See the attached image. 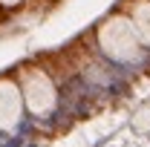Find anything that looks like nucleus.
Listing matches in <instances>:
<instances>
[{"label":"nucleus","instance_id":"7ed1b4c3","mask_svg":"<svg viewBox=\"0 0 150 147\" xmlns=\"http://www.w3.org/2000/svg\"><path fill=\"white\" fill-rule=\"evenodd\" d=\"M23 92L20 84L15 78L3 75L0 78V130L3 133H15L20 124V115H23Z\"/></svg>","mask_w":150,"mask_h":147},{"label":"nucleus","instance_id":"f257e3e1","mask_svg":"<svg viewBox=\"0 0 150 147\" xmlns=\"http://www.w3.org/2000/svg\"><path fill=\"white\" fill-rule=\"evenodd\" d=\"M95 40H98V49L115 64H136V61H142V52H144V46L124 12H112L101 20L95 29Z\"/></svg>","mask_w":150,"mask_h":147},{"label":"nucleus","instance_id":"20e7f679","mask_svg":"<svg viewBox=\"0 0 150 147\" xmlns=\"http://www.w3.org/2000/svg\"><path fill=\"white\" fill-rule=\"evenodd\" d=\"M127 18H130L142 46L150 49V0H127Z\"/></svg>","mask_w":150,"mask_h":147},{"label":"nucleus","instance_id":"f03ea898","mask_svg":"<svg viewBox=\"0 0 150 147\" xmlns=\"http://www.w3.org/2000/svg\"><path fill=\"white\" fill-rule=\"evenodd\" d=\"M20 92H23V104L35 118H46L52 115L58 104V90L55 81L49 78L46 69L40 66H23L20 69Z\"/></svg>","mask_w":150,"mask_h":147},{"label":"nucleus","instance_id":"39448f33","mask_svg":"<svg viewBox=\"0 0 150 147\" xmlns=\"http://www.w3.org/2000/svg\"><path fill=\"white\" fill-rule=\"evenodd\" d=\"M20 3H23V0H0V6H3V9H18Z\"/></svg>","mask_w":150,"mask_h":147}]
</instances>
